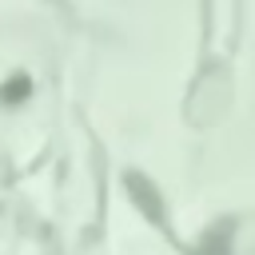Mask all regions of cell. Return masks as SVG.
<instances>
[{
    "mask_svg": "<svg viewBox=\"0 0 255 255\" xmlns=\"http://www.w3.org/2000/svg\"><path fill=\"white\" fill-rule=\"evenodd\" d=\"M28 92H32V84H28L24 76H16L12 84H4V88H0V100H4V104H20Z\"/></svg>",
    "mask_w": 255,
    "mask_h": 255,
    "instance_id": "1",
    "label": "cell"
}]
</instances>
